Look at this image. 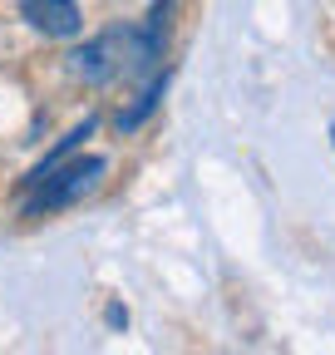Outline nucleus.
Masks as SVG:
<instances>
[{
    "label": "nucleus",
    "instance_id": "nucleus-4",
    "mask_svg": "<svg viewBox=\"0 0 335 355\" xmlns=\"http://www.w3.org/2000/svg\"><path fill=\"white\" fill-rule=\"evenodd\" d=\"M163 84H168V74H153V79L143 84V94H138V104L118 114V128H123V133H129V128H138V123H143V119H148V114L158 109V99H163Z\"/></svg>",
    "mask_w": 335,
    "mask_h": 355
},
{
    "label": "nucleus",
    "instance_id": "nucleus-3",
    "mask_svg": "<svg viewBox=\"0 0 335 355\" xmlns=\"http://www.w3.org/2000/svg\"><path fill=\"white\" fill-rule=\"evenodd\" d=\"M20 15H25L39 35H50V40H69V35H79V25H84V15H79L74 0H20Z\"/></svg>",
    "mask_w": 335,
    "mask_h": 355
},
{
    "label": "nucleus",
    "instance_id": "nucleus-1",
    "mask_svg": "<svg viewBox=\"0 0 335 355\" xmlns=\"http://www.w3.org/2000/svg\"><path fill=\"white\" fill-rule=\"evenodd\" d=\"M163 40L148 25H114L104 35H94L89 44H79L69 55V69L84 84H114V79H143L158 69L163 60Z\"/></svg>",
    "mask_w": 335,
    "mask_h": 355
},
{
    "label": "nucleus",
    "instance_id": "nucleus-2",
    "mask_svg": "<svg viewBox=\"0 0 335 355\" xmlns=\"http://www.w3.org/2000/svg\"><path fill=\"white\" fill-rule=\"evenodd\" d=\"M109 173V158H74V163H45V168H35L30 173V188H35V198H30V217H39V212H60V207H69V202H79V198H89L94 188H99V178Z\"/></svg>",
    "mask_w": 335,
    "mask_h": 355
}]
</instances>
